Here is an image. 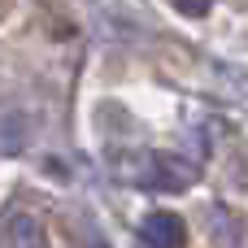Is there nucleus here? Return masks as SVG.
I'll list each match as a JSON object with an SVG mask.
<instances>
[{
  "instance_id": "423d86ee",
  "label": "nucleus",
  "mask_w": 248,
  "mask_h": 248,
  "mask_svg": "<svg viewBox=\"0 0 248 248\" xmlns=\"http://www.w3.org/2000/svg\"><path fill=\"white\" fill-rule=\"evenodd\" d=\"M170 4H174L183 17H205V13L214 9V0H170Z\"/></svg>"
},
{
  "instance_id": "7ed1b4c3",
  "label": "nucleus",
  "mask_w": 248,
  "mask_h": 248,
  "mask_svg": "<svg viewBox=\"0 0 248 248\" xmlns=\"http://www.w3.org/2000/svg\"><path fill=\"white\" fill-rule=\"evenodd\" d=\"M31 135H35L31 113H22V109L0 113V157H17V153L31 144Z\"/></svg>"
},
{
  "instance_id": "f03ea898",
  "label": "nucleus",
  "mask_w": 248,
  "mask_h": 248,
  "mask_svg": "<svg viewBox=\"0 0 248 248\" xmlns=\"http://www.w3.org/2000/svg\"><path fill=\"white\" fill-rule=\"evenodd\" d=\"M140 235H144L148 248H183L187 244V227H183V218L170 214V209H153V214L144 218Z\"/></svg>"
},
{
  "instance_id": "39448f33",
  "label": "nucleus",
  "mask_w": 248,
  "mask_h": 248,
  "mask_svg": "<svg viewBox=\"0 0 248 248\" xmlns=\"http://www.w3.org/2000/svg\"><path fill=\"white\" fill-rule=\"evenodd\" d=\"M214 218V244L218 248H240L244 244V222H240V214H231V209H214L209 214Z\"/></svg>"
},
{
  "instance_id": "f257e3e1",
  "label": "nucleus",
  "mask_w": 248,
  "mask_h": 248,
  "mask_svg": "<svg viewBox=\"0 0 248 248\" xmlns=\"http://www.w3.org/2000/svg\"><path fill=\"white\" fill-rule=\"evenodd\" d=\"M126 179L144 192H187L196 183V166L174 153H140V166L126 170Z\"/></svg>"
},
{
  "instance_id": "20e7f679",
  "label": "nucleus",
  "mask_w": 248,
  "mask_h": 248,
  "mask_svg": "<svg viewBox=\"0 0 248 248\" xmlns=\"http://www.w3.org/2000/svg\"><path fill=\"white\" fill-rule=\"evenodd\" d=\"M0 248H48V240L31 214H9L0 227Z\"/></svg>"
}]
</instances>
